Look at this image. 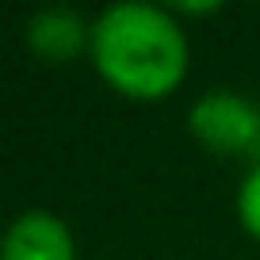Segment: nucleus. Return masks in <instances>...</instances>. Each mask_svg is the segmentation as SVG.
<instances>
[{"label":"nucleus","mask_w":260,"mask_h":260,"mask_svg":"<svg viewBox=\"0 0 260 260\" xmlns=\"http://www.w3.org/2000/svg\"><path fill=\"white\" fill-rule=\"evenodd\" d=\"M92 57L119 92L157 100L184 81L187 42L169 12L149 4H115L92 31Z\"/></svg>","instance_id":"f257e3e1"},{"label":"nucleus","mask_w":260,"mask_h":260,"mask_svg":"<svg viewBox=\"0 0 260 260\" xmlns=\"http://www.w3.org/2000/svg\"><path fill=\"white\" fill-rule=\"evenodd\" d=\"M191 130L203 146L218 149V153H237V149L260 142V115L245 100L230 96V92H214L195 104Z\"/></svg>","instance_id":"f03ea898"},{"label":"nucleus","mask_w":260,"mask_h":260,"mask_svg":"<svg viewBox=\"0 0 260 260\" xmlns=\"http://www.w3.org/2000/svg\"><path fill=\"white\" fill-rule=\"evenodd\" d=\"M0 260H73V237L54 214L31 211L8 230Z\"/></svg>","instance_id":"7ed1b4c3"},{"label":"nucleus","mask_w":260,"mask_h":260,"mask_svg":"<svg viewBox=\"0 0 260 260\" xmlns=\"http://www.w3.org/2000/svg\"><path fill=\"white\" fill-rule=\"evenodd\" d=\"M31 46L46 57H73L84 46V23L73 12H46L31 23Z\"/></svg>","instance_id":"20e7f679"},{"label":"nucleus","mask_w":260,"mask_h":260,"mask_svg":"<svg viewBox=\"0 0 260 260\" xmlns=\"http://www.w3.org/2000/svg\"><path fill=\"white\" fill-rule=\"evenodd\" d=\"M237 207H241V222L249 226V234L260 237V165L249 172V180H245V187H241Z\"/></svg>","instance_id":"39448f33"}]
</instances>
